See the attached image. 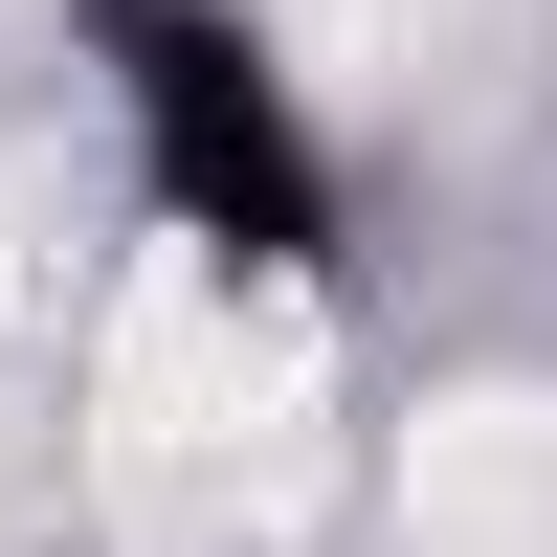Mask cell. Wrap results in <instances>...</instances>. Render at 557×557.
<instances>
[{"mask_svg":"<svg viewBox=\"0 0 557 557\" xmlns=\"http://www.w3.org/2000/svg\"><path fill=\"white\" fill-rule=\"evenodd\" d=\"M290 446H312V357H290V312H268L223 246L134 268L112 357H89V469H112V513L157 535V557H223V535L290 513Z\"/></svg>","mask_w":557,"mask_h":557,"instance_id":"obj_1","label":"cell"},{"mask_svg":"<svg viewBox=\"0 0 557 557\" xmlns=\"http://www.w3.org/2000/svg\"><path fill=\"white\" fill-rule=\"evenodd\" d=\"M424 557H557V401L424 424Z\"/></svg>","mask_w":557,"mask_h":557,"instance_id":"obj_2","label":"cell"}]
</instances>
